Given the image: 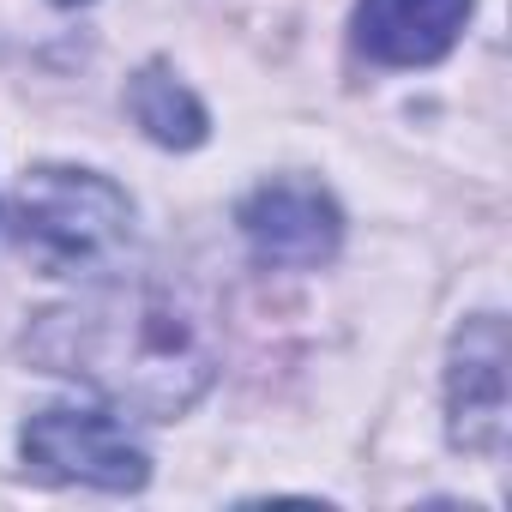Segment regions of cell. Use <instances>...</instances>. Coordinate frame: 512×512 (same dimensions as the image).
I'll return each mask as SVG.
<instances>
[{
	"label": "cell",
	"instance_id": "2",
	"mask_svg": "<svg viewBox=\"0 0 512 512\" xmlns=\"http://www.w3.org/2000/svg\"><path fill=\"white\" fill-rule=\"evenodd\" d=\"M13 229L49 278H103L133 247V199L109 175L43 163L19 181Z\"/></svg>",
	"mask_w": 512,
	"mask_h": 512
},
{
	"label": "cell",
	"instance_id": "1",
	"mask_svg": "<svg viewBox=\"0 0 512 512\" xmlns=\"http://www.w3.org/2000/svg\"><path fill=\"white\" fill-rule=\"evenodd\" d=\"M31 362L67 374L133 416H181L211 386V338L163 290H97L73 308H55L25 338Z\"/></svg>",
	"mask_w": 512,
	"mask_h": 512
},
{
	"label": "cell",
	"instance_id": "7",
	"mask_svg": "<svg viewBox=\"0 0 512 512\" xmlns=\"http://www.w3.org/2000/svg\"><path fill=\"white\" fill-rule=\"evenodd\" d=\"M127 109H133V121H139L157 145L187 151V145L205 139V109H199V97H193L169 67H145V73L133 79V91H127Z\"/></svg>",
	"mask_w": 512,
	"mask_h": 512
},
{
	"label": "cell",
	"instance_id": "6",
	"mask_svg": "<svg viewBox=\"0 0 512 512\" xmlns=\"http://www.w3.org/2000/svg\"><path fill=\"white\" fill-rule=\"evenodd\" d=\"M470 19V0H356V49L380 67L440 61Z\"/></svg>",
	"mask_w": 512,
	"mask_h": 512
},
{
	"label": "cell",
	"instance_id": "8",
	"mask_svg": "<svg viewBox=\"0 0 512 512\" xmlns=\"http://www.w3.org/2000/svg\"><path fill=\"white\" fill-rule=\"evenodd\" d=\"M55 7H85V0H55Z\"/></svg>",
	"mask_w": 512,
	"mask_h": 512
},
{
	"label": "cell",
	"instance_id": "5",
	"mask_svg": "<svg viewBox=\"0 0 512 512\" xmlns=\"http://www.w3.org/2000/svg\"><path fill=\"white\" fill-rule=\"evenodd\" d=\"M446 410H452V440L464 452L494 458L506 446V326L500 314H476L452 338Z\"/></svg>",
	"mask_w": 512,
	"mask_h": 512
},
{
	"label": "cell",
	"instance_id": "4",
	"mask_svg": "<svg viewBox=\"0 0 512 512\" xmlns=\"http://www.w3.org/2000/svg\"><path fill=\"white\" fill-rule=\"evenodd\" d=\"M253 260L266 266H326L338 241H344V217L338 205L314 187V181H266L260 193H247L235 211Z\"/></svg>",
	"mask_w": 512,
	"mask_h": 512
},
{
	"label": "cell",
	"instance_id": "3",
	"mask_svg": "<svg viewBox=\"0 0 512 512\" xmlns=\"http://www.w3.org/2000/svg\"><path fill=\"white\" fill-rule=\"evenodd\" d=\"M19 446H25V464L49 482H85V488L127 494V488H145V476H151L145 446L109 410H85V404L31 416Z\"/></svg>",
	"mask_w": 512,
	"mask_h": 512
}]
</instances>
